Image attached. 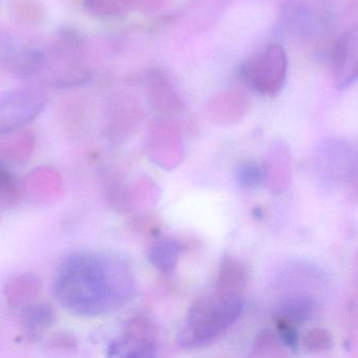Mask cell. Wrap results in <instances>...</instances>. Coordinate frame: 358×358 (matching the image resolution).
Here are the masks:
<instances>
[{
    "label": "cell",
    "instance_id": "5b68a950",
    "mask_svg": "<svg viewBox=\"0 0 358 358\" xmlns=\"http://www.w3.org/2000/svg\"><path fill=\"white\" fill-rule=\"evenodd\" d=\"M145 324H136V330L113 341L108 345L110 357L150 358L156 357L157 348Z\"/></svg>",
    "mask_w": 358,
    "mask_h": 358
},
{
    "label": "cell",
    "instance_id": "9c48e42d",
    "mask_svg": "<svg viewBox=\"0 0 358 358\" xmlns=\"http://www.w3.org/2000/svg\"><path fill=\"white\" fill-rule=\"evenodd\" d=\"M314 310L315 303L311 297L294 295L282 301L278 307V318L296 326L311 320Z\"/></svg>",
    "mask_w": 358,
    "mask_h": 358
},
{
    "label": "cell",
    "instance_id": "ba28073f",
    "mask_svg": "<svg viewBox=\"0 0 358 358\" xmlns=\"http://www.w3.org/2000/svg\"><path fill=\"white\" fill-rule=\"evenodd\" d=\"M248 280L246 267L238 259L225 257L220 270L217 290L230 294L242 295Z\"/></svg>",
    "mask_w": 358,
    "mask_h": 358
},
{
    "label": "cell",
    "instance_id": "7c38bea8",
    "mask_svg": "<svg viewBox=\"0 0 358 358\" xmlns=\"http://www.w3.org/2000/svg\"><path fill=\"white\" fill-rule=\"evenodd\" d=\"M265 169L259 163L247 161L238 167L236 182L245 189L261 185L265 180Z\"/></svg>",
    "mask_w": 358,
    "mask_h": 358
},
{
    "label": "cell",
    "instance_id": "4fadbf2b",
    "mask_svg": "<svg viewBox=\"0 0 358 358\" xmlns=\"http://www.w3.org/2000/svg\"><path fill=\"white\" fill-rule=\"evenodd\" d=\"M303 345L307 351H327L332 348V337L330 333L324 329H314L305 335Z\"/></svg>",
    "mask_w": 358,
    "mask_h": 358
},
{
    "label": "cell",
    "instance_id": "8992f818",
    "mask_svg": "<svg viewBox=\"0 0 358 358\" xmlns=\"http://www.w3.org/2000/svg\"><path fill=\"white\" fill-rule=\"evenodd\" d=\"M280 27L296 36L309 37L320 28V18L303 3H288L282 10Z\"/></svg>",
    "mask_w": 358,
    "mask_h": 358
},
{
    "label": "cell",
    "instance_id": "3957f363",
    "mask_svg": "<svg viewBox=\"0 0 358 358\" xmlns=\"http://www.w3.org/2000/svg\"><path fill=\"white\" fill-rule=\"evenodd\" d=\"M287 72L286 51L282 45L273 43L261 55L244 62L238 69V78L252 91L273 97L284 87Z\"/></svg>",
    "mask_w": 358,
    "mask_h": 358
},
{
    "label": "cell",
    "instance_id": "5bb4252c",
    "mask_svg": "<svg viewBox=\"0 0 358 358\" xmlns=\"http://www.w3.org/2000/svg\"><path fill=\"white\" fill-rule=\"evenodd\" d=\"M278 324V336L280 341L284 343L291 350H296L299 347V336L294 324H289L282 320H276Z\"/></svg>",
    "mask_w": 358,
    "mask_h": 358
},
{
    "label": "cell",
    "instance_id": "8fae6325",
    "mask_svg": "<svg viewBox=\"0 0 358 358\" xmlns=\"http://www.w3.org/2000/svg\"><path fill=\"white\" fill-rule=\"evenodd\" d=\"M54 318L55 314L50 306H33L24 313V326L31 334H39L53 324Z\"/></svg>",
    "mask_w": 358,
    "mask_h": 358
},
{
    "label": "cell",
    "instance_id": "277c9868",
    "mask_svg": "<svg viewBox=\"0 0 358 358\" xmlns=\"http://www.w3.org/2000/svg\"><path fill=\"white\" fill-rule=\"evenodd\" d=\"M333 74L339 89L355 83L358 75V30L356 27L345 31L336 41L332 55Z\"/></svg>",
    "mask_w": 358,
    "mask_h": 358
},
{
    "label": "cell",
    "instance_id": "7a4b0ae2",
    "mask_svg": "<svg viewBox=\"0 0 358 358\" xmlns=\"http://www.w3.org/2000/svg\"><path fill=\"white\" fill-rule=\"evenodd\" d=\"M243 307L242 295L219 290L196 299L188 310L178 341L187 349L215 343L238 320Z\"/></svg>",
    "mask_w": 358,
    "mask_h": 358
},
{
    "label": "cell",
    "instance_id": "9a60e30c",
    "mask_svg": "<svg viewBox=\"0 0 358 358\" xmlns=\"http://www.w3.org/2000/svg\"><path fill=\"white\" fill-rule=\"evenodd\" d=\"M16 190L15 183L11 176L8 175L5 171H0V196H12Z\"/></svg>",
    "mask_w": 358,
    "mask_h": 358
},
{
    "label": "cell",
    "instance_id": "52a82bcc",
    "mask_svg": "<svg viewBox=\"0 0 358 358\" xmlns=\"http://www.w3.org/2000/svg\"><path fill=\"white\" fill-rule=\"evenodd\" d=\"M148 97L155 108L163 113H179L184 108L182 101L173 85L160 73H152L146 79Z\"/></svg>",
    "mask_w": 358,
    "mask_h": 358
},
{
    "label": "cell",
    "instance_id": "30bf717a",
    "mask_svg": "<svg viewBox=\"0 0 358 358\" xmlns=\"http://www.w3.org/2000/svg\"><path fill=\"white\" fill-rule=\"evenodd\" d=\"M181 246L171 238L156 241L148 251L150 263L162 272H169L177 266Z\"/></svg>",
    "mask_w": 358,
    "mask_h": 358
},
{
    "label": "cell",
    "instance_id": "6da1fadb",
    "mask_svg": "<svg viewBox=\"0 0 358 358\" xmlns=\"http://www.w3.org/2000/svg\"><path fill=\"white\" fill-rule=\"evenodd\" d=\"M54 290L71 313L97 316L127 303L135 293V280L129 265L116 255L78 252L60 265Z\"/></svg>",
    "mask_w": 358,
    "mask_h": 358
}]
</instances>
